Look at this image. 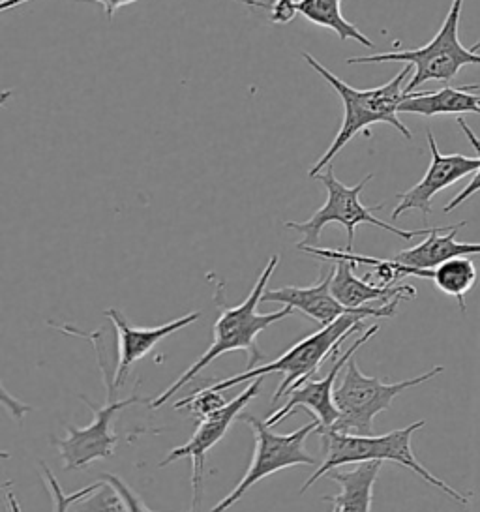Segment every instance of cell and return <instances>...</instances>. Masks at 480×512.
I'll return each instance as SVG.
<instances>
[{
    "mask_svg": "<svg viewBox=\"0 0 480 512\" xmlns=\"http://www.w3.org/2000/svg\"><path fill=\"white\" fill-rule=\"evenodd\" d=\"M51 327L55 331L62 332V334H72V336H79L89 340L96 357H98V364L100 370L104 374V385L107 396H105L104 406H96L92 404L87 396H79L81 402H85L87 406L92 409L94 419L90 422L89 426L85 428H75L72 424L66 426L68 436L64 439L53 437V445L57 447L64 469L68 471H77V469H85L90 464L98 462V460H107L113 456L115 447L119 443V436L113 434V422L117 419L120 411H124L126 407L134 406V404H141V402H150V398H143L139 394H132L130 398L119 400L115 398V385H113V377L115 372L109 370V362L104 353V338H102V331L98 332H83L75 327H68V325H55L51 323Z\"/></svg>",
    "mask_w": 480,
    "mask_h": 512,
    "instance_id": "3",
    "label": "cell"
},
{
    "mask_svg": "<svg viewBox=\"0 0 480 512\" xmlns=\"http://www.w3.org/2000/svg\"><path fill=\"white\" fill-rule=\"evenodd\" d=\"M102 481L109 482L117 492H119V496L122 497V501H124V505H126V511L128 512H154L152 509H149L147 505H145V501L141 499V497L135 494L134 490L126 484V482L122 481L120 477L117 475H111V473H105L100 477Z\"/></svg>",
    "mask_w": 480,
    "mask_h": 512,
    "instance_id": "25",
    "label": "cell"
},
{
    "mask_svg": "<svg viewBox=\"0 0 480 512\" xmlns=\"http://www.w3.org/2000/svg\"><path fill=\"white\" fill-rule=\"evenodd\" d=\"M8 486H12V481L2 482V484H0V490H4V488H8Z\"/></svg>",
    "mask_w": 480,
    "mask_h": 512,
    "instance_id": "32",
    "label": "cell"
},
{
    "mask_svg": "<svg viewBox=\"0 0 480 512\" xmlns=\"http://www.w3.org/2000/svg\"><path fill=\"white\" fill-rule=\"evenodd\" d=\"M269 19L274 25H287L299 16L297 0H272L269 2Z\"/></svg>",
    "mask_w": 480,
    "mask_h": 512,
    "instance_id": "26",
    "label": "cell"
},
{
    "mask_svg": "<svg viewBox=\"0 0 480 512\" xmlns=\"http://www.w3.org/2000/svg\"><path fill=\"white\" fill-rule=\"evenodd\" d=\"M334 265L329 271L321 272L319 282L310 287L287 286L280 289H267L261 297V302H278L287 308L299 310L304 316L317 321L321 327H327L338 317L349 314L353 310L345 308L330 291Z\"/></svg>",
    "mask_w": 480,
    "mask_h": 512,
    "instance_id": "14",
    "label": "cell"
},
{
    "mask_svg": "<svg viewBox=\"0 0 480 512\" xmlns=\"http://www.w3.org/2000/svg\"><path fill=\"white\" fill-rule=\"evenodd\" d=\"M239 419L248 422L254 432V458L239 484L222 501H218L210 509V512L229 511L235 503H239L240 497L244 496L255 482L263 481L282 469L295 466H315L314 456L304 449L308 436H312L319 428V422L315 419L300 426L299 430H295L291 434H274L265 421L257 419L254 415L242 413Z\"/></svg>",
    "mask_w": 480,
    "mask_h": 512,
    "instance_id": "9",
    "label": "cell"
},
{
    "mask_svg": "<svg viewBox=\"0 0 480 512\" xmlns=\"http://www.w3.org/2000/svg\"><path fill=\"white\" fill-rule=\"evenodd\" d=\"M100 482L102 484L96 492L75 501L72 512H128L119 492L109 482L102 481V479Z\"/></svg>",
    "mask_w": 480,
    "mask_h": 512,
    "instance_id": "22",
    "label": "cell"
},
{
    "mask_svg": "<svg viewBox=\"0 0 480 512\" xmlns=\"http://www.w3.org/2000/svg\"><path fill=\"white\" fill-rule=\"evenodd\" d=\"M464 0H452L449 14L445 17L434 40L419 49L398 51V53H381L372 57H355L347 64H375V62H407L415 66V74L409 85L404 87L405 94L419 91L428 81H443L449 83L467 64H479L480 55L471 49H465L458 38V27L462 17Z\"/></svg>",
    "mask_w": 480,
    "mask_h": 512,
    "instance_id": "8",
    "label": "cell"
},
{
    "mask_svg": "<svg viewBox=\"0 0 480 512\" xmlns=\"http://www.w3.org/2000/svg\"><path fill=\"white\" fill-rule=\"evenodd\" d=\"M225 402L222 392L210 391L209 387H203L201 391L194 392L192 396L184 398L175 404V409H182L188 407V411H192L197 419H203L210 413H214L216 409L224 407Z\"/></svg>",
    "mask_w": 480,
    "mask_h": 512,
    "instance_id": "23",
    "label": "cell"
},
{
    "mask_svg": "<svg viewBox=\"0 0 480 512\" xmlns=\"http://www.w3.org/2000/svg\"><path fill=\"white\" fill-rule=\"evenodd\" d=\"M465 222L454 226L434 227V231L426 237V241L404 250L392 257V261L413 267V269H434L439 263L454 257H469L480 254V242H458L456 233Z\"/></svg>",
    "mask_w": 480,
    "mask_h": 512,
    "instance_id": "16",
    "label": "cell"
},
{
    "mask_svg": "<svg viewBox=\"0 0 480 512\" xmlns=\"http://www.w3.org/2000/svg\"><path fill=\"white\" fill-rule=\"evenodd\" d=\"M38 466L42 467V475H44L45 484H47V488H49V492H51V496H53V501H55V512H68V509L74 505L75 501L90 496V494L96 492V490L100 488V484H102L100 481L94 482V484H90V486H85L83 490L66 494V492L62 490V486H60L59 479L53 475V471L49 469V466L45 464L44 460H40ZM6 501H8L10 511L23 512L21 511V505H19L17 497H15L12 492L6 494Z\"/></svg>",
    "mask_w": 480,
    "mask_h": 512,
    "instance_id": "21",
    "label": "cell"
},
{
    "mask_svg": "<svg viewBox=\"0 0 480 512\" xmlns=\"http://www.w3.org/2000/svg\"><path fill=\"white\" fill-rule=\"evenodd\" d=\"M428 147L432 154V162L426 175L405 194H398V207L392 212V220H398L409 211H420L424 216L432 212V199L441 190L462 181L464 177L475 175L480 169V156L469 158L464 154H441L437 149L434 134L428 130Z\"/></svg>",
    "mask_w": 480,
    "mask_h": 512,
    "instance_id": "12",
    "label": "cell"
},
{
    "mask_svg": "<svg viewBox=\"0 0 480 512\" xmlns=\"http://www.w3.org/2000/svg\"><path fill=\"white\" fill-rule=\"evenodd\" d=\"M383 462H364L351 471L329 473L330 481L340 486L338 496L323 497L332 503V512H372L374 486Z\"/></svg>",
    "mask_w": 480,
    "mask_h": 512,
    "instance_id": "18",
    "label": "cell"
},
{
    "mask_svg": "<svg viewBox=\"0 0 480 512\" xmlns=\"http://www.w3.org/2000/svg\"><path fill=\"white\" fill-rule=\"evenodd\" d=\"M443 372L445 366H434L422 376L398 383H385L377 377L364 376L355 362V357H351L345 366L340 385L334 389V404L340 411V419L329 430L353 436H372L375 417L381 411H387L396 396Z\"/></svg>",
    "mask_w": 480,
    "mask_h": 512,
    "instance_id": "7",
    "label": "cell"
},
{
    "mask_svg": "<svg viewBox=\"0 0 480 512\" xmlns=\"http://www.w3.org/2000/svg\"><path fill=\"white\" fill-rule=\"evenodd\" d=\"M10 96H12V91H10V89L0 91V107L4 106V104L10 100Z\"/></svg>",
    "mask_w": 480,
    "mask_h": 512,
    "instance_id": "30",
    "label": "cell"
},
{
    "mask_svg": "<svg viewBox=\"0 0 480 512\" xmlns=\"http://www.w3.org/2000/svg\"><path fill=\"white\" fill-rule=\"evenodd\" d=\"M0 406L4 407L12 417H14L15 421H23V417L32 411V407L27 406V404H23V402H19L15 396H12L8 389L2 385V381H0Z\"/></svg>",
    "mask_w": 480,
    "mask_h": 512,
    "instance_id": "28",
    "label": "cell"
},
{
    "mask_svg": "<svg viewBox=\"0 0 480 512\" xmlns=\"http://www.w3.org/2000/svg\"><path fill=\"white\" fill-rule=\"evenodd\" d=\"M278 263H280V256L270 257L269 263L265 265V269L259 274L254 289L250 291V295L244 301L240 302L239 306H233V308L227 306V304L220 306V316H218V321L214 323L212 344H210L209 349L171 387H167L162 394L150 398V409L165 406L188 383H192V379L199 376L209 366L210 362L216 361L224 353H229V351H246V353H250L248 368H254L255 362L265 359L263 351L257 346V336L261 332L267 331L270 325L282 321V319L291 316L295 312L293 308H287V306H284L278 312H270V314H259L257 312V306L261 302L263 293L267 291L270 276L276 271Z\"/></svg>",
    "mask_w": 480,
    "mask_h": 512,
    "instance_id": "2",
    "label": "cell"
},
{
    "mask_svg": "<svg viewBox=\"0 0 480 512\" xmlns=\"http://www.w3.org/2000/svg\"><path fill=\"white\" fill-rule=\"evenodd\" d=\"M377 331H379V325H372L368 331L359 334V338L345 349L344 353L340 355V359L332 361L330 372L323 379H319V381L310 379V381L302 383L295 391L289 392L287 394L289 400L280 409L272 411L269 417L265 419V424L272 428L278 422L287 419L289 415H293L295 409L306 407L314 415L315 421L319 422V428H317L315 434L332 428V424L340 419V411H338V407L334 404V383H336V379L340 376L342 368H345V364L349 362V359L355 357V353L359 351L360 347L364 346L366 342H370L372 336L377 334Z\"/></svg>",
    "mask_w": 480,
    "mask_h": 512,
    "instance_id": "11",
    "label": "cell"
},
{
    "mask_svg": "<svg viewBox=\"0 0 480 512\" xmlns=\"http://www.w3.org/2000/svg\"><path fill=\"white\" fill-rule=\"evenodd\" d=\"M458 124H460V128L464 130L465 136H467V139L471 141V145L475 147V151H477V154L480 156V139L479 137L475 136V132L465 124L464 119L462 117H458ZM480 192V169L473 175V179H471V182L465 186L464 190L458 194V196L454 197L452 201H449L447 203V207H445V212H452L456 207H460L462 203H465L469 197L475 196V194H479Z\"/></svg>",
    "mask_w": 480,
    "mask_h": 512,
    "instance_id": "24",
    "label": "cell"
},
{
    "mask_svg": "<svg viewBox=\"0 0 480 512\" xmlns=\"http://www.w3.org/2000/svg\"><path fill=\"white\" fill-rule=\"evenodd\" d=\"M355 267L357 265L347 259H334L330 291L336 297V301L349 310H359L368 306L370 302L390 304V302L409 301L417 297V289L413 286L381 287L366 282L364 278H357L353 272Z\"/></svg>",
    "mask_w": 480,
    "mask_h": 512,
    "instance_id": "15",
    "label": "cell"
},
{
    "mask_svg": "<svg viewBox=\"0 0 480 512\" xmlns=\"http://www.w3.org/2000/svg\"><path fill=\"white\" fill-rule=\"evenodd\" d=\"M27 2H32V0H0V14L8 12L12 8H17L21 4H27Z\"/></svg>",
    "mask_w": 480,
    "mask_h": 512,
    "instance_id": "29",
    "label": "cell"
},
{
    "mask_svg": "<svg viewBox=\"0 0 480 512\" xmlns=\"http://www.w3.org/2000/svg\"><path fill=\"white\" fill-rule=\"evenodd\" d=\"M479 85L467 87H443L435 92H411L398 107V113L420 115L424 119L439 115H480V94H475Z\"/></svg>",
    "mask_w": 480,
    "mask_h": 512,
    "instance_id": "17",
    "label": "cell"
},
{
    "mask_svg": "<svg viewBox=\"0 0 480 512\" xmlns=\"http://www.w3.org/2000/svg\"><path fill=\"white\" fill-rule=\"evenodd\" d=\"M302 57H304V61L314 68L319 76L329 83L334 91L340 94V98L344 102V122H342V128L334 137V141L330 143L327 152L310 169L308 177L315 179L325 167L332 164L334 156L342 151L353 137L360 134V132H364L372 124L385 122V124H390L392 128H396L405 139H413L411 130L398 117V107L405 100L404 81L413 72V68H415L413 64H407L404 70L398 72V76L392 77L389 83H385L383 87L359 91V89L347 85L340 77L334 76L329 68H325L321 62L315 61L310 53H302Z\"/></svg>",
    "mask_w": 480,
    "mask_h": 512,
    "instance_id": "4",
    "label": "cell"
},
{
    "mask_svg": "<svg viewBox=\"0 0 480 512\" xmlns=\"http://www.w3.org/2000/svg\"><path fill=\"white\" fill-rule=\"evenodd\" d=\"M0 460H10V452L0 451Z\"/></svg>",
    "mask_w": 480,
    "mask_h": 512,
    "instance_id": "31",
    "label": "cell"
},
{
    "mask_svg": "<svg viewBox=\"0 0 480 512\" xmlns=\"http://www.w3.org/2000/svg\"><path fill=\"white\" fill-rule=\"evenodd\" d=\"M87 2L100 4L104 8L105 16L111 21L119 8L128 6V4H134L137 0H87ZM233 2H239V4H244V6H252V8H261V10H269V2H265V0H233Z\"/></svg>",
    "mask_w": 480,
    "mask_h": 512,
    "instance_id": "27",
    "label": "cell"
},
{
    "mask_svg": "<svg viewBox=\"0 0 480 512\" xmlns=\"http://www.w3.org/2000/svg\"><path fill=\"white\" fill-rule=\"evenodd\" d=\"M259 389H261V377L254 379L252 385H248L237 398L227 402L224 407H220L214 413L199 419L197 430H195L192 439L188 443L180 445V447H175L173 451H169L164 460L158 464V467H165L173 464V462L184 460V458L192 460V509H190V512H197L199 505H201L203 471H205L207 452L224 439L229 426L239 419L244 407L248 406L259 394Z\"/></svg>",
    "mask_w": 480,
    "mask_h": 512,
    "instance_id": "10",
    "label": "cell"
},
{
    "mask_svg": "<svg viewBox=\"0 0 480 512\" xmlns=\"http://www.w3.org/2000/svg\"><path fill=\"white\" fill-rule=\"evenodd\" d=\"M188 512H190V511H188Z\"/></svg>",
    "mask_w": 480,
    "mask_h": 512,
    "instance_id": "34",
    "label": "cell"
},
{
    "mask_svg": "<svg viewBox=\"0 0 480 512\" xmlns=\"http://www.w3.org/2000/svg\"><path fill=\"white\" fill-rule=\"evenodd\" d=\"M428 280H432L441 293L454 297L458 301L460 312L464 314L465 295L475 287L479 274L475 263L469 257H454L430 269Z\"/></svg>",
    "mask_w": 480,
    "mask_h": 512,
    "instance_id": "20",
    "label": "cell"
},
{
    "mask_svg": "<svg viewBox=\"0 0 480 512\" xmlns=\"http://www.w3.org/2000/svg\"><path fill=\"white\" fill-rule=\"evenodd\" d=\"M374 175H366L357 186H345L344 182L338 181L334 175V167L332 164L325 167L315 179L325 184L327 188V203L315 211L314 216L306 222H285L287 229L299 231L304 235L302 242L297 244V248L304 246H317L319 235L329 224H340L347 231V248L345 252H353V244H355V227L360 224H370V226L381 227L385 231H389L392 235L411 241L415 237H428L434 227L430 229H417V231H405L400 227L390 226L387 222L375 218L374 211H381L385 205H377V207H364L360 201V194L364 190V186L372 181Z\"/></svg>",
    "mask_w": 480,
    "mask_h": 512,
    "instance_id": "6",
    "label": "cell"
},
{
    "mask_svg": "<svg viewBox=\"0 0 480 512\" xmlns=\"http://www.w3.org/2000/svg\"><path fill=\"white\" fill-rule=\"evenodd\" d=\"M480 49V40L479 42H477V44H475V46L471 47V51H473V53H477V51H479Z\"/></svg>",
    "mask_w": 480,
    "mask_h": 512,
    "instance_id": "33",
    "label": "cell"
},
{
    "mask_svg": "<svg viewBox=\"0 0 480 512\" xmlns=\"http://www.w3.org/2000/svg\"><path fill=\"white\" fill-rule=\"evenodd\" d=\"M400 302L402 301L390 302L383 306H364V308L344 314L327 327H321V331L314 332V334L302 338L295 346L289 347L280 359L263 364V366L248 368L239 376L216 381L209 385V389L210 391L224 392L237 387L244 381H254V379L269 376V374H282L284 379L272 396V404H276L282 396H287L302 383L310 381L317 374L319 366L325 362V359H329V357L336 359V351L344 344V340H347L351 334L362 331V327H364L362 321H366L370 317H392L396 314V308Z\"/></svg>",
    "mask_w": 480,
    "mask_h": 512,
    "instance_id": "1",
    "label": "cell"
},
{
    "mask_svg": "<svg viewBox=\"0 0 480 512\" xmlns=\"http://www.w3.org/2000/svg\"><path fill=\"white\" fill-rule=\"evenodd\" d=\"M104 316L115 325L117 329V340H119V362L115 368V377H113V385L115 389H120L126 383V377L130 374L132 366L135 362L141 361L143 357H147L154 347L158 346L167 336L175 334V332L186 329L188 325L195 323L201 314L192 312L188 316L167 321L160 327H132L126 316L109 308L105 310Z\"/></svg>",
    "mask_w": 480,
    "mask_h": 512,
    "instance_id": "13",
    "label": "cell"
},
{
    "mask_svg": "<svg viewBox=\"0 0 480 512\" xmlns=\"http://www.w3.org/2000/svg\"><path fill=\"white\" fill-rule=\"evenodd\" d=\"M424 424H426L424 421L413 422L405 428L394 430V432L383 434V436H353V434H342V432H334V430L319 432V436L323 437L325 460L314 475L304 482V486L300 488V494L310 490L315 481L323 479L325 475H329L330 471H334L338 467L347 466V464L390 460V462H396L400 466L415 471L424 481L435 486L437 490H441L450 499H454L462 505H467L469 503L467 497L462 496L460 492H456L454 488H450L447 482L441 481L439 477L432 475L417 460L413 447H411V437Z\"/></svg>",
    "mask_w": 480,
    "mask_h": 512,
    "instance_id": "5",
    "label": "cell"
},
{
    "mask_svg": "<svg viewBox=\"0 0 480 512\" xmlns=\"http://www.w3.org/2000/svg\"><path fill=\"white\" fill-rule=\"evenodd\" d=\"M297 8L300 16L306 17L314 25L336 32L342 42L355 40L364 47H374V42L368 36H364L353 23L345 19L342 0H297Z\"/></svg>",
    "mask_w": 480,
    "mask_h": 512,
    "instance_id": "19",
    "label": "cell"
}]
</instances>
